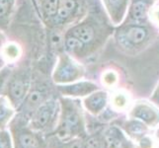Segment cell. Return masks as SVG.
Returning a JSON list of instances; mask_svg holds the SVG:
<instances>
[{
	"mask_svg": "<svg viewBox=\"0 0 159 148\" xmlns=\"http://www.w3.org/2000/svg\"><path fill=\"white\" fill-rule=\"evenodd\" d=\"M84 43L91 54L101 48L108 38L114 34V27L107 23L102 16L95 12H88L78 23L64 31Z\"/></svg>",
	"mask_w": 159,
	"mask_h": 148,
	"instance_id": "cell-1",
	"label": "cell"
},
{
	"mask_svg": "<svg viewBox=\"0 0 159 148\" xmlns=\"http://www.w3.org/2000/svg\"><path fill=\"white\" fill-rule=\"evenodd\" d=\"M114 38L122 51L135 52L149 43L150 29L148 25L122 23L115 30Z\"/></svg>",
	"mask_w": 159,
	"mask_h": 148,
	"instance_id": "cell-2",
	"label": "cell"
},
{
	"mask_svg": "<svg viewBox=\"0 0 159 148\" xmlns=\"http://www.w3.org/2000/svg\"><path fill=\"white\" fill-rule=\"evenodd\" d=\"M87 0H59L57 13L48 30L62 32L78 23L88 13Z\"/></svg>",
	"mask_w": 159,
	"mask_h": 148,
	"instance_id": "cell-3",
	"label": "cell"
},
{
	"mask_svg": "<svg viewBox=\"0 0 159 148\" xmlns=\"http://www.w3.org/2000/svg\"><path fill=\"white\" fill-rule=\"evenodd\" d=\"M31 82V70L28 67H21L11 72L7 79V97L11 105L18 108L24 103L28 95Z\"/></svg>",
	"mask_w": 159,
	"mask_h": 148,
	"instance_id": "cell-4",
	"label": "cell"
},
{
	"mask_svg": "<svg viewBox=\"0 0 159 148\" xmlns=\"http://www.w3.org/2000/svg\"><path fill=\"white\" fill-rule=\"evenodd\" d=\"M82 74V68L72 57L61 51L57 53V62L53 70V80L57 83H67L76 80Z\"/></svg>",
	"mask_w": 159,
	"mask_h": 148,
	"instance_id": "cell-5",
	"label": "cell"
},
{
	"mask_svg": "<svg viewBox=\"0 0 159 148\" xmlns=\"http://www.w3.org/2000/svg\"><path fill=\"white\" fill-rule=\"evenodd\" d=\"M154 4V0H129L128 12L124 24L148 25L149 13Z\"/></svg>",
	"mask_w": 159,
	"mask_h": 148,
	"instance_id": "cell-6",
	"label": "cell"
},
{
	"mask_svg": "<svg viewBox=\"0 0 159 148\" xmlns=\"http://www.w3.org/2000/svg\"><path fill=\"white\" fill-rule=\"evenodd\" d=\"M38 16L48 29L57 13L59 0H32Z\"/></svg>",
	"mask_w": 159,
	"mask_h": 148,
	"instance_id": "cell-7",
	"label": "cell"
},
{
	"mask_svg": "<svg viewBox=\"0 0 159 148\" xmlns=\"http://www.w3.org/2000/svg\"><path fill=\"white\" fill-rule=\"evenodd\" d=\"M102 2L113 25L122 24L128 12L129 0H102Z\"/></svg>",
	"mask_w": 159,
	"mask_h": 148,
	"instance_id": "cell-8",
	"label": "cell"
},
{
	"mask_svg": "<svg viewBox=\"0 0 159 148\" xmlns=\"http://www.w3.org/2000/svg\"><path fill=\"white\" fill-rule=\"evenodd\" d=\"M17 0H0V30L5 32L11 23Z\"/></svg>",
	"mask_w": 159,
	"mask_h": 148,
	"instance_id": "cell-9",
	"label": "cell"
},
{
	"mask_svg": "<svg viewBox=\"0 0 159 148\" xmlns=\"http://www.w3.org/2000/svg\"><path fill=\"white\" fill-rule=\"evenodd\" d=\"M96 89V86L90 82H81L74 85L69 86H63L60 87V91L64 94L67 95H73V96H82L85 94L91 93Z\"/></svg>",
	"mask_w": 159,
	"mask_h": 148,
	"instance_id": "cell-10",
	"label": "cell"
},
{
	"mask_svg": "<svg viewBox=\"0 0 159 148\" xmlns=\"http://www.w3.org/2000/svg\"><path fill=\"white\" fill-rule=\"evenodd\" d=\"M53 110H54L53 102L46 103L40 107V109L38 110V112L36 114V119H35L36 124L38 127H43V125H46L48 123V120L52 118Z\"/></svg>",
	"mask_w": 159,
	"mask_h": 148,
	"instance_id": "cell-11",
	"label": "cell"
},
{
	"mask_svg": "<svg viewBox=\"0 0 159 148\" xmlns=\"http://www.w3.org/2000/svg\"><path fill=\"white\" fill-rule=\"evenodd\" d=\"M107 101V95L104 92H98L95 94L91 95L86 100V105L92 111H100L101 109L104 108Z\"/></svg>",
	"mask_w": 159,
	"mask_h": 148,
	"instance_id": "cell-12",
	"label": "cell"
},
{
	"mask_svg": "<svg viewBox=\"0 0 159 148\" xmlns=\"http://www.w3.org/2000/svg\"><path fill=\"white\" fill-rule=\"evenodd\" d=\"M22 56V48L15 42H8L5 46V59L7 60H17Z\"/></svg>",
	"mask_w": 159,
	"mask_h": 148,
	"instance_id": "cell-13",
	"label": "cell"
},
{
	"mask_svg": "<svg viewBox=\"0 0 159 148\" xmlns=\"http://www.w3.org/2000/svg\"><path fill=\"white\" fill-rule=\"evenodd\" d=\"M45 99V93L40 90H33L27 95L24 103H26L27 107H37L41 105V103Z\"/></svg>",
	"mask_w": 159,
	"mask_h": 148,
	"instance_id": "cell-14",
	"label": "cell"
},
{
	"mask_svg": "<svg viewBox=\"0 0 159 148\" xmlns=\"http://www.w3.org/2000/svg\"><path fill=\"white\" fill-rule=\"evenodd\" d=\"M135 117H138L146 122H150V120L154 119L156 118V114L154 111L147 106H139L134 110Z\"/></svg>",
	"mask_w": 159,
	"mask_h": 148,
	"instance_id": "cell-15",
	"label": "cell"
},
{
	"mask_svg": "<svg viewBox=\"0 0 159 148\" xmlns=\"http://www.w3.org/2000/svg\"><path fill=\"white\" fill-rule=\"evenodd\" d=\"M19 143L22 148H36L38 146L37 139L30 133H22L19 136Z\"/></svg>",
	"mask_w": 159,
	"mask_h": 148,
	"instance_id": "cell-16",
	"label": "cell"
},
{
	"mask_svg": "<svg viewBox=\"0 0 159 148\" xmlns=\"http://www.w3.org/2000/svg\"><path fill=\"white\" fill-rule=\"evenodd\" d=\"M10 104L11 103H9L5 98L0 97V123L6 120L12 114Z\"/></svg>",
	"mask_w": 159,
	"mask_h": 148,
	"instance_id": "cell-17",
	"label": "cell"
},
{
	"mask_svg": "<svg viewBox=\"0 0 159 148\" xmlns=\"http://www.w3.org/2000/svg\"><path fill=\"white\" fill-rule=\"evenodd\" d=\"M7 38L4 32L0 30V71L6 66V59H5V46L7 43Z\"/></svg>",
	"mask_w": 159,
	"mask_h": 148,
	"instance_id": "cell-18",
	"label": "cell"
},
{
	"mask_svg": "<svg viewBox=\"0 0 159 148\" xmlns=\"http://www.w3.org/2000/svg\"><path fill=\"white\" fill-rule=\"evenodd\" d=\"M79 123V117L77 116V114L73 111H69L66 114V117H65V125L68 128H72L76 127Z\"/></svg>",
	"mask_w": 159,
	"mask_h": 148,
	"instance_id": "cell-19",
	"label": "cell"
},
{
	"mask_svg": "<svg viewBox=\"0 0 159 148\" xmlns=\"http://www.w3.org/2000/svg\"><path fill=\"white\" fill-rule=\"evenodd\" d=\"M151 16H152V18H153V20H154L155 23L159 26V7H157L156 9H154L152 11Z\"/></svg>",
	"mask_w": 159,
	"mask_h": 148,
	"instance_id": "cell-20",
	"label": "cell"
},
{
	"mask_svg": "<svg viewBox=\"0 0 159 148\" xmlns=\"http://www.w3.org/2000/svg\"><path fill=\"white\" fill-rule=\"evenodd\" d=\"M58 137L60 139H65L68 136V131H67V128H63L61 130L58 131Z\"/></svg>",
	"mask_w": 159,
	"mask_h": 148,
	"instance_id": "cell-21",
	"label": "cell"
},
{
	"mask_svg": "<svg viewBox=\"0 0 159 148\" xmlns=\"http://www.w3.org/2000/svg\"><path fill=\"white\" fill-rule=\"evenodd\" d=\"M87 148H98V142L96 139L92 138L88 141L87 143Z\"/></svg>",
	"mask_w": 159,
	"mask_h": 148,
	"instance_id": "cell-22",
	"label": "cell"
},
{
	"mask_svg": "<svg viewBox=\"0 0 159 148\" xmlns=\"http://www.w3.org/2000/svg\"><path fill=\"white\" fill-rule=\"evenodd\" d=\"M0 148H8V142L2 136H0Z\"/></svg>",
	"mask_w": 159,
	"mask_h": 148,
	"instance_id": "cell-23",
	"label": "cell"
},
{
	"mask_svg": "<svg viewBox=\"0 0 159 148\" xmlns=\"http://www.w3.org/2000/svg\"><path fill=\"white\" fill-rule=\"evenodd\" d=\"M69 148H81V143H80L79 141H75V142H73V143L70 145Z\"/></svg>",
	"mask_w": 159,
	"mask_h": 148,
	"instance_id": "cell-24",
	"label": "cell"
},
{
	"mask_svg": "<svg viewBox=\"0 0 159 148\" xmlns=\"http://www.w3.org/2000/svg\"><path fill=\"white\" fill-rule=\"evenodd\" d=\"M154 1H157V0H154Z\"/></svg>",
	"mask_w": 159,
	"mask_h": 148,
	"instance_id": "cell-25",
	"label": "cell"
},
{
	"mask_svg": "<svg viewBox=\"0 0 159 148\" xmlns=\"http://www.w3.org/2000/svg\"><path fill=\"white\" fill-rule=\"evenodd\" d=\"M21 148H22V147H21Z\"/></svg>",
	"mask_w": 159,
	"mask_h": 148,
	"instance_id": "cell-26",
	"label": "cell"
}]
</instances>
